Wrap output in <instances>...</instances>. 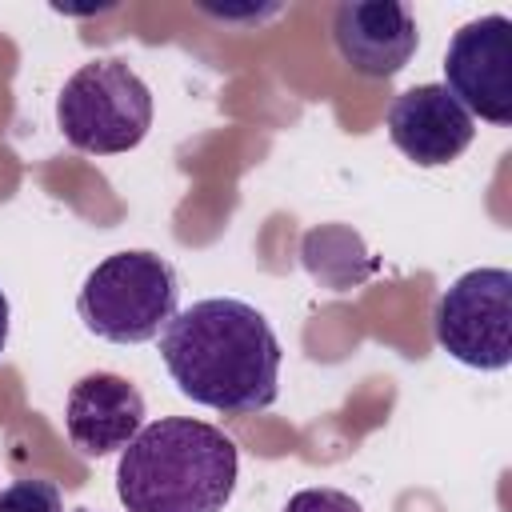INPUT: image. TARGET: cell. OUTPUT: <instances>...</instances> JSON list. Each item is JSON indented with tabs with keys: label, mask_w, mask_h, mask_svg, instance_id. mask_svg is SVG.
Masks as SVG:
<instances>
[{
	"label": "cell",
	"mask_w": 512,
	"mask_h": 512,
	"mask_svg": "<svg viewBox=\"0 0 512 512\" xmlns=\"http://www.w3.org/2000/svg\"><path fill=\"white\" fill-rule=\"evenodd\" d=\"M144 428V396L116 372H88L68 388L64 432L76 452L108 456L124 452Z\"/></svg>",
	"instance_id": "cell-9"
},
{
	"label": "cell",
	"mask_w": 512,
	"mask_h": 512,
	"mask_svg": "<svg viewBox=\"0 0 512 512\" xmlns=\"http://www.w3.org/2000/svg\"><path fill=\"white\" fill-rule=\"evenodd\" d=\"M4 344H8V296L0 292V356H4Z\"/></svg>",
	"instance_id": "cell-12"
},
{
	"label": "cell",
	"mask_w": 512,
	"mask_h": 512,
	"mask_svg": "<svg viewBox=\"0 0 512 512\" xmlns=\"http://www.w3.org/2000/svg\"><path fill=\"white\" fill-rule=\"evenodd\" d=\"M472 136V116L444 84H416L388 104V140L420 168L452 164Z\"/></svg>",
	"instance_id": "cell-8"
},
{
	"label": "cell",
	"mask_w": 512,
	"mask_h": 512,
	"mask_svg": "<svg viewBox=\"0 0 512 512\" xmlns=\"http://www.w3.org/2000/svg\"><path fill=\"white\" fill-rule=\"evenodd\" d=\"M280 512H364L360 500H352L340 488H300L288 496Z\"/></svg>",
	"instance_id": "cell-11"
},
{
	"label": "cell",
	"mask_w": 512,
	"mask_h": 512,
	"mask_svg": "<svg viewBox=\"0 0 512 512\" xmlns=\"http://www.w3.org/2000/svg\"><path fill=\"white\" fill-rule=\"evenodd\" d=\"M56 124L76 152L116 156L136 148L152 128V92L132 64L108 56L80 64L60 96Z\"/></svg>",
	"instance_id": "cell-4"
},
{
	"label": "cell",
	"mask_w": 512,
	"mask_h": 512,
	"mask_svg": "<svg viewBox=\"0 0 512 512\" xmlns=\"http://www.w3.org/2000/svg\"><path fill=\"white\" fill-rule=\"evenodd\" d=\"M440 348L480 372H500L512 364V272L472 268L452 280L432 312Z\"/></svg>",
	"instance_id": "cell-5"
},
{
	"label": "cell",
	"mask_w": 512,
	"mask_h": 512,
	"mask_svg": "<svg viewBox=\"0 0 512 512\" xmlns=\"http://www.w3.org/2000/svg\"><path fill=\"white\" fill-rule=\"evenodd\" d=\"M332 40L352 72L388 80L416 56L420 28L400 0H344L332 12Z\"/></svg>",
	"instance_id": "cell-7"
},
{
	"label": "cell",
	"mask_w": 512,
	"mask_h": 512,
	"mask_svg": "<svg viewBox=\"0 0 512 512\" xmlns=\"http://www.w3.org/2000/svg\"><path fill=\"white\" fill-rule=\"evenodd\" d=\"M76 512H92V508H76Z\"/></svg>",
	"instance_id": "cell-13"
},
{
	"label": "cell",
	"mask_w": 512,
	"mask_h": 512,
	"mask_svg": "<svg viewBox=\"0 0 512 512\" xmlns=\"http://www.w3.org/2000/svg\"><path fill=\"white\" fill-rule=\"evenodd\" d=\"M444 88L468 116L512 124V20L492 12L468 20L444 52Z\"/></svg>",
	"instance_id": "cell-6"
},
{
	"label": "cell",
	"mask_w": 512,
	"mask_h": 512,
	"mask_svg": "<svg viewBox=\"0 0 512 512\" xmlns=\"http://www.w3.org/2000/svg\"><path fill=\"white\" fill-rule=\"evenodd\" d=\"M180 280L176 268L148 252V248H124L104 256L80 284L76 312L84 328L112 344H144L164 332V324L176 316Z\"/></svg>",
	"instance_id": "cell-3"
},
{
	"label": "cell",
	"mask_w": 512,
	"mask_h": 512,
	"mask_svg": "<svg viewBox=\"0 0 512 512\" xmlns=\"http://www.w3.org/2000/svg\"><path fill=\"white\" fill-rule=\"evenodd\" d=\"M160 360L192 404L244 416L276 404L284 348L260 308L236 296H208L164 324Z\"/></svg>",
	"instance_id": "cell-1"
},
{
	"label": "cell",
	"mask_w": 512,
	"mask_h": 512,
	"mask_svg": "<svg viewBox=\"0 0 512 512\" xmlns=\"http://www.w3.org/2000/svg\"><path fill=\"white\" fill-rule=\"evenodd\" d=\"M236 472L240 452L216 424L160 416L120 452L116 496L128 512H224Z\"/></svg>",
	"instance_id": "cell-2"
},
{
	"label": "cell",
	"mask_w": 512,
	"mask_h": 512,
	"mask_svg": "<svg viewBox=\"0 0 512 512\" xmlns=\"http://www.w3.org/2000/svg\"><path fill=\"white\" fill-rule=\"evenodd\" d=\"M0 512H64V500L52 480L28 476L0 492Z\"/></svg>",
	"instance_id": "cell-10"
}]
</instances>
